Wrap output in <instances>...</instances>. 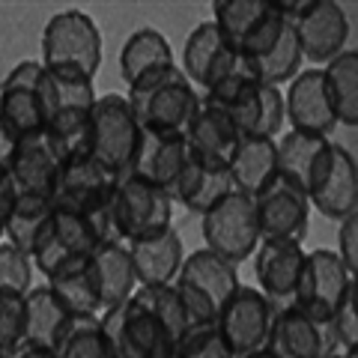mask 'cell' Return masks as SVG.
<instances>
[{"instance_id":"24","label":"cell","mask_w":358,"mask_h":358,"mask_svg":"<svg viewBox=\"0 0 358 358\" xmlns=\"http://www.w3.org/2000/svg\"><path fill=\"white\" fill-rule=\"evenodd\" d=\"M305 248L299 242H281V239H260L254 251V278L257 289L275 301H289L299 281L301 263H305Z\"/></svg>"},{"instance_id":"42","label":"cell","mask_w":358,"mask_h":358,"mask_svg":"<svg viewBox=\"0 0 358 358\" xmlns=\"http://www.w3.org/2000/svg\"><path fill=\"white\" fill-rule=\"evenodd\" d=\"M326 331L334 343L343 346V352L358 350V284L346 289L338 310H334L331 320L326 322Z\"/></svg>"},{"instance_id":"38","label":"cell","mask_w":358,"mask_h":358,"mask_svg":"<svg viewBox=\"0 0 358 358\" xmlns=\"http://www.w3.org/2000/svg\"><path fill=\"white\" fill-rule=\"evenodd\" d=\"M45 284L57 293V299L72 313H81V317L84 313L87 317H99V313H102V308H99V301H96V293H93V284H90L87 266L75 268V272L57 275V278H51V281H45Z\"/></svg>"},{"instance_id":"7","label":"cell","mask_w":358,"mask_h":358,"mask_svg":"<svg viewBox=\"0 0 358 358\" xmlns=\"http://www.w3.org/2000/svg\"><path fill=\"white\" fill-rule=\"evenodd\" d=\"M117 179L120 176L114 171H108L105 164H99L93 155H87L84 150H72L66 152L60 173L54 179L51 206L78 212V215H90V218H105L108 203L117 188Z\"/></svg>"},{"instance_id":"32","label":"cell","mask_w":358,"mask_h":358,"mask_svg":"<svg viewBox=\"0 0 358 358\" xmlns=\"http://www.w3.org/2000/svg\"><path fill=\"white\" fill-rule=\"evenodd\" d=\"M51 215H54L51 197H33V194L15 197L13 212H9V218H6L3 242L15 245V248H21L24 254H33L45 227H48Z\"/></svg>"},{"instance_id":"25","label":"cell","mask_w":358,"mask_h":358,"mask_svg":"<svg viewBox=\"0 0 358 358\" xmlns=\"http://www.w3.org/2000/svg\"><path fill=\"white\" fill-rule=\"evenodd\" d=\"M126 248L131 257L138 287L173 284L179 268H182V260H185V245H182V236H179L176 227H167L150 239L129 242Z\"/></svg>"},{"instance_id":"48","label":"cell","mask_w":358,"mask_h":358,"mask_svg":"<svg viewBox=\"0 0 358 358\" xmlns=\"http://www.w3.org/2000/svg\"><path fill=\"white\" fill-rule=\"evenodd\" d=\"M322 358H358V350H352V352H326Z\"/></svg>"},{"instance_id":"34","label":"cell","mask_w":358,"mask_h":358,"mask_svg":"<svg viewBox=\"0 0 358 358\" xmlns=\"http://www.w3.org/2000/svg\"><path fill=\"white\" fill-rule=\"evenodd\" d=\"M268 6H272V0H215L209 21L221 30L224 42L233 51H239V45L260 24V18L268 13Z\"/></svg>"},{"instance_id":"4","label":"cell","mask_w":358,"mask_h":358,"mask_svg":"<svg viewBox=\"0 0 358 358\" xmlns=\"http://www.w3.org/2000/svg\"><path fill=\"white\" fill-rule=\"evenodd\" d=\"M108 221L114 239L122 245L150 239L155 233L173 227V200L143 176L122 173L108 203Z\"/></svg>"},{"instance_id":"43","label":"cell","mask_w":358,"mask_h":358,"mask_svg":"<svg viewBox=\"0 0 358 358\" xmlns=\"http://www.w3.org/2000/svg\"><path fill=\"white\" fill-rule=\"evenodd\" d=\"M173 289H176L179 301H182V310H185L188 326H209V322H215L218 305L206 293H200L197 287L185 284V281H173Z\"/></svg>"},{"instance_id":"6","label":"cell","mask_w":358,"mask_h":358,"mask_svg":"<svg viewBox=\"0 0 358 358\" xmlns=\"http://www.w3.org/2000/svg\"><path fill=\"white\" fill-rule=\"evenodd\" d=\"M99 322L108 338L110 358H173V331L141 301L129 299L126 305L99 313Z\"/></svg>"},{"instance_id":"37","label":"cell","mask_w":358,"mask_h":358,"mask_svg":"<svg viewBox=\"0 0 358 358\" xmlns=\"http://www.w3.org/2000/svg\"><path fill=\"white\" fill-rule=\"evenodd\" d=\"M134 301H141L147 310H152L167 329L173 331V338L179 341L188 329V320H185V310H182V301H179L173 284H159V287H138L131 293Z\"/></svg>"},{"instance_id":"44","label":"cell","mask_w":358,"mask_h":358,"mask_svg":"<svg viewBox=\"0 0 358 358\" xmlns=\"http://www.w3.org/2000/svg\"><path fill=\"white\" fill-rule=\"evenodd\" d=\"M341 224V230H338V254L341 260H343V266L346 268H358V212L355 215H346L343 221H338Z\"/></svg>"},{"instance_id":"29","label":"cell","mask_w":358,"mask_h":358,"mask_svg":"<svg viewBox=\"0 0 358 358\" xmlns=\"http://www.w3.org/2000/svg\"><path fill=\"white\" fill-rule=\"evenodd\" d=\"M176 281L197 287L200 293H206L221 310V305L236 293V287H239V266H233L230 260L212 254L209 248H197L192 254H185Z\"/></svg>"},{"instance_id":"3","label":"cell","mask_w":358,"mask_h":358,"mask_svg":"<svg viewBox=\"0 0 358 358\" xmlns=\"http://www.w3.org/2000/svg\"><path fill=\"white\" fill-rule=\"evenodd\" d=\"M48 72L81 75L96 81L102 66V30L81 9H63L42 27V57Z\"/></svg>"},{"instance_id":"31","label":"cell","mask_w":358,"mask_h":358,"mask_svg":"<svg viewBox=\"0 0 358 358\" xmlns=\"http://www.w3.org/2000/svg\"><path fill=\"white\" fill-rule=\"evenodd\" d=\"M322 81L338 126H358V51L346 48L322 66Z\"/></svg>"},{"instance_id":"49","label":"cell","mask_w":358,"mask_h":358,"mask_svg":"<svg viewBox=\"0 0 358 358\" xmlns=\"http://www.w3.org/2000/svg\"><path fill=\"white\" fill-rule=\"evenodd\" d=\"M245 358H272V355H268L266 350H257V352H251V355H245Z\"/></svg>"},{"instance_id":"12","label":"cell","mask_w":358,"mask_h":358,"mask_svg":"<svg viewBox=\"0 0 358 358\" xmlns=\"http://www.w3.org/2000/svg\"><path fill=\"white\" fill-rule=\"evenodd\" d=\"M278 310H281V301L263 296L257 287H236V293L224 301L215 317V329L233 358H245L263 350Z\"/></svg>"},{"instance_id":"20","label":"cell","mask_w":358,"mask_h":358,"mask_svg":"<svg viewBox=\"0 0 358 358\" xmlns=\"http://www.w3.org/2000/svg\"><path fill=\"white\" fill-rule=\"evenodd\" d=\"M263 350L272 358H322L326 352H334L326 326L313 322L293 305H281L275 313Z\"/></svg>"},{"instance_id":"17","label":"cell","mask_w":358,"mask_h":358,"mask_svg":"<svg viewBox=\"0 0 358 358\" xmlns=\"http://www.w3.org/2000/svg\"><path fill=\"white\" fill-rule=\"evenodd\" d=\"M45 69L39 60H21L0 81V117L18 134L45 129Z\"/></svg>"},{"instance_id":"39","label":"cell","mask_w":358,"mask_h":358,"mask_svg":"<svg viewBox=\"0 0 358 358\" xmlns=\"http://www.w3.org/2000/svg\"><path fill=\"white\" fill-rule=\"evenodd\" d=\"M24 346V296L0 293V358H15Z\"/></svg>"},{"instance_id":"8","label":"cell","mask_w":358,"mask_h":358,"mask_svg":"<svg viewBox=\"0 0 358 358\" xmlns=\"http://www.w3.org/2000/svg\"><path fill=\"white\" fill-rule=\"evenodd\" d=\"M305 194H308L310 209H317L322 218L343 221L346 215H355L358 212V162H355V155L329 138V143L320 150L317 162L310 167Z\"/></svg>"},{"instance_id":"13","label":"cell","mask_w":358,"mask_h":358,"mask_svg":"<svg viewBox=\"0 0 358 358\" xmlns=\"http://www.w3.org/2000/svg\"><path fill=\"white\" fill-rule=\"evenodd\" d=\"M289 21H293L299 48L305 63H313L322 69L329 60L343 54L350 45V18L343 6L334 0H305V3H289Z\"/></svg>"},{"instance_id":"14","label":"cell","mask_w":358,"mask_h":358,"mask_svg":"<svg viewBox=\"0 0 358 358\" xmlns=\"http://www.w3.org/2000/svg\"><path fill=\"white\" fill-rule=\"evenodd\" d=\"M176 66L182 69L188 81H192V87H197L200 96L215 90L224 81H230V78L251 72L248 63L224 42L221 30L212 24V21H200V24L188 33Z\"/></svg>"},{"instance_id":"46","label":"cell","mask_w":358,"mask_h":358,"mask_svg":"<svg viewBox=\"0 0 358 358\" xmlns=\"http://www.w3.org/2000/svg\"><path fill=\"white\" fill-rule=\"evenodd\" d=\"M15 203V192H13V182H9V173L0 171V242H3V230H6V218L13 212Z\"/></svg>"},{"instance_id":"36","label":"cell","mask_w":358,"mask_h":358,"mask_svg":"<svg viewBox=\"0 0 358 358\" xmlns=\"http://www.w3.org/2000/svg\"><path fill=\"white\" fill-rule=\"evenodd\" d=\"M54 355L57 358H110V346L102 331L99 317H81L75 313L69 326L60 334V341L54 343Z\"/></svg>"},{"instance_id":"9","label":"cell","mask_w":358,"mask_h":358,"mask_svg":"<svg viewBox=\"0 0 358 358\" xmlns=\"http://www.w3.org/2000/svg\"><path fill=\"white\" fill-rule=\"evenodd\" d=\"M200 233H203V248L230 260L233 266L251 260L260 245L254 200L242 192L224 194L200 215Z\"/></svg>"},{"instance_id":"28","label":"cell","mask_w":358,"mask_h":358,"mask_svg":"<svg viewBox=\"0 0 358 358\" xmlns=\"http://www.w3.org/2000/svg\"><path fill=\"white\" fill-rule=\"evenodd\" d=\"M233 192L254 197L278 173V147L272 138H242L227 162Z\"/></svg>"},{"instance_id":"11","label":"cell","mask_w":358,"mask_h":358,"mask_svg":"<svg viewBox=\"0 0 358 358\" xmlns=\"http://www.w3.org/2000/svg\"><path fill=\"white\" fill-rule=\"evenodd\" d=\"M352 284H355V272L343 266L338 254L329 248H313L305 254L289 305L299 308L313 322L326 326Z\"/></svg>"},{"instance_id":"23","label":"cell","mask_w":358,"mask_h":358,"mask_svg":"<svg viewBox=\"0 0 358 358\" xmlns=\"http://www.w3.org/2000/svg\"><path fill=\"white\" fill-rule=\"evenodd\" d=\"M230 120L236 122L242 138H278L284 129V93L281 87L254 81L224 108Z\"/></svg>"},{"instance_id":"1","label":"cell","mask_w":358,"mask_h":358,"mask_svg":"<svg viewBox=\"0 0 358 358\" xmlns=\"http://www.w3.org/2000/svg\"><path fill=\"white\" fill-rule=\"evenodd\" d=\"M110 221L105 218H90V215H78V212H66V209H54V215L45 227L42 239L33 248V266L36 272L51 281L57 275L75 272V268L87 266V260L93 257V251L102 242H110Z\"/></svg>"},{"instance_id":"2","label":"cell","mask_w":358,"mask_h":358,"mask_svg":"<svg viewBox=\"0 0 358 358\" xmlns=\"http://www.w3.org/2000/svg\"><path fill=\"white\" fill-rule=\"evenodd\" d=\"M122 96L141 129L150 131H185L194 108L200 105L197 87H192L176 63L138 78Z\"/></svg>"},{"instance_id":"21","label":"cell","mask_w":358,"mask_h":358,"mask_svg":"<svg viewBox=\"0 0 358 358\" xmlns=\"http://www.w3.org/2000/svg\"><path fill=\"white\" fill-rule=\"evenodd\" d=\"M185 141L200 162L227 167L233 150L239 147L242 134L236 129V122L230 120L227 110L206 102V99L200 96V105L194 108V114L185 126Z\"/></svg>"},{"instance_id":"19","label":"cell","mask_w":358,"mask_h":358,"mask_svg":"<svg viewBox=\"0 0 358 358\" xmlns=\"http://www.w3.org/2000/svg\"><path fill=\"white\" fill-rule=\"evenodd\" d=\"M192 147L185 141V131H150L141 129L138 138V150H134V159L129 173L143 176L147 182L159 185L167 194L171 182L179 176V171L192 159Z\"/></svg>"},{"instance_id":"45","label":"cell","mask_w":358,"mask_h":358,"mask_svg":"<svg viewBox=\"0 0 358 358\" xmlns=\"http://www.w3.org/2000/svg\"><path fill=\"white\" fill-rule=\"evenodd\" d=\"M21 134L9 126V122L0 117V171H9V162H13V152H15V143H18Z\"/></svg>"},{"instance_id":"22","label":"cell","mask_w":358,"mask_h":358,"mask_svg":"<svg viewBox=\"0 0 358 358\" xmlns=\"http://www.w3.org/2000/svg\"><path fill=\"white\" fill-rule=\"evenodd\" d=\"M87 275H90V284H93V293H96L102 313L126 305L131 293L138 289V278H134L129 248L117 239L102 242L93 251V257L87 260Z\"/></svg>"},{"instance_id":"26","label":"cell","mask_w":358,"mask_h":358,"mask_svg":"<svg viewBox=\"0 0 358 358\" xmlns=\"http://www.w3.org/2000/svg\"><path fill=\"white\" fill-rule=\"evenodd\" d=\"M230 192H233V182H230L227 167L206 164L197 155H192L188 164L179 171V176L171 182V188H167V197L182 209L194 212V215H203L212 203H218Z\"/></svg>"},{"instance_id":"18","label":"cell","mask_w":358,"mask_h":358,"mask_svg":"<svg viewBox=\"0 0 358 358\" xmlns=\"http://www.w3.org/2000/svg\"><path fill=\"white\" fill-rule=\"evenodd\" d=\"M284 120L293 126V131L317 134V138H329L338 129V120H334L326 93V81H322V69L310 66V69H301L289 81L284 93Z\"/></svg>"},{"instance_id":"41","label":"cell","mask_w":358,"mask_h":358,"mask_svg":"<svg viewBox=\"0 0 358 358\" xmlns=\"http://www.w3.org/2000/svg\"><path fill=\"white\" fill-rule=\"evenodd\" d=\"M173 358H233V352L221 341L215 322H209V326H188L176 341Z\"/></svg>"},{"instance_id":"30","label":"cell","mask_w":358,"mask_h":358,"mask_svg":"<svg viewBox=\"0 0 358 358\" xmlns=\"http://www.w3.org/2000/svg\"><path fill=\"white\" fill-rule=\"evenodd\" d=\"M120 78L122 84H134L138 78L150 75L155 69H164V66L176 63V54L171 48V42L162 30L155 27H138L131 30V36L122 42L120 48Z\"/></svg>"},{"instance_id":"5","label":"cell","mask_w":358,"mask_h":358,"mask_svg":"<svg viewBox=\"0 0 358 358\" xmlns=\"http://www.w3.org/2000/svg\"><path fill=\"white\" fill-rule=\"evenodd\" d=\"M141 138V122L131 114V108L122 93H105L96 96V105L90 110L87 131L81 150L93 155L99 164H105L108 171L117 176L129 173L134 150H138Z\"/></svg>"},{"instance_id":"40","label":"cell","mask_w":358,"mask_h":358,"mask_svg":"<svg viewBox=\"0 0 358 358\" xmlns=\"http://www.w3.org/2000/svg\"><path fill=\"white\" fill-rule=\"evenodd\" d=\"M36 284V266L33 257L9 242H0V293L24 296Z\"/></svg>"},{"instance_id":"15","label":"cell","mask_w":358,"mask_h":358,"mask_svg":"<svg viewBox=\"0 0 358 358\" xmlns=\"http://www.w3.org/2000/svg\"><path fill=\"white\" fill-rule=\"evenodd\" d=\"M254 218L260 239L305 242L310 230V203L308 194L284 176H272L254 197Z\"/></svg>"},{"instance_id":"27","label":"cell","mask_w":358,"mask_h":358,"mask_svg":"<svg viewBox=\"0 0 358 358\" xmlns=\"http://www.w3.org/2000/svg\"><path fill=\"white\" fill-rule=\"evenodd\" d=\"M72 317L75 313L63 305L48 284H33L24 293V331L30 346L54 350Z\"/></svg>"},{"instance_id":"47","label":"cell","mask_w":358,"mask_h":358,"mask_svg":"<svg viewBox=\"0 0 358 358\" xmlns=\"http://www.w3.org/2000/svg\"><path fill=\"white\" fill-rule=\"evenodd\" d=\"M15 358H57V355H54V350H45V346H30L27 343Z\"/></svg>"},{"instance_id":"33","label":"cell","mask_w":358,"mask_h":358,"mask_svg":"<svg viewBox=\"0 0 358 358\" xmlns=\"http://www.w3.org/2000/svg\"><path fill=\"white\" fill-rule=\"evenodd\" d=\"M329 143V138H317V134H305V131H287L275 138L278 147V176L289 179L293 185H299L305 192L310 167L317 162L320 150Z\"/></svg>"},{"instance_id":"16","label":"cell","mask_w":358,"mask_h":358,"mask_svg":"<svg viewBox=\"0 0 358 358\" xmlns=\"http://www.w3.org/2000/svg\"><path fill=\"white\" fill-rule=\"evenodd\" d=\"M66 150L60 141H54L48 131H30L21 134L9 162V182H13L15 197H51L54 179L60 173V164L66 159Z\"/></svg>"},{"instance_id":"10","label":"cell","mask_w":358,"mask_h":358,"mask_svg":"<svg viewBox=\"0 0 358 358\" xmlns=\"http://www.w3.org/2000/svg\"><path fill=\"white\" fill-rule=\"evenodd\" d=\"M45 69V66H42ZM45 129L66 150H81L90 110L96 105V84L81 75L45 69Z\"/></svg>"},{"instance_id":"35","label":"cell","mask_w":358,"mask_h":358,"mask_svg":"<svg viewBox=\"0 0 358 358\" xmlns=\"http://www.w3.org/2000/svg\"><path fill=\"white\" fill-rule=\"evenodd\" d=\"M305 66V57H301V48H299V39H296V30H293V21L287 24L281 42L275 45L268 54H263L260 60L248 63L251 75L257 81L263 84H272V87H281V84H289L293 78L301 72Z\"/></svg>"}]
</instances>
